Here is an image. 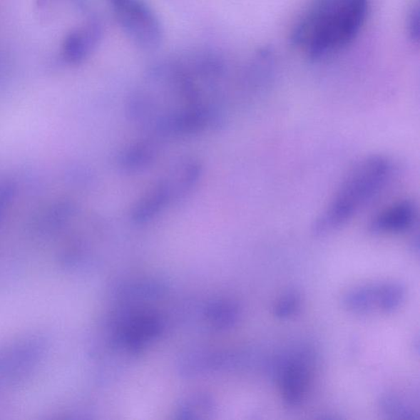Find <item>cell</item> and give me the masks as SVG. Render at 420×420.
Segmentation results:
<instances>
[{
	"label": "cell",
	"mask_w": 420,
	"mask_h": 420,
	"mask_svg": "<svg viewBox=\"0 0 420 420\" xmlns=\"http://www.w3.org/2000/svg\"><path fill=\"white\" fill-rule=\"evenodd\" d=\"M302 305V294L297 290H290L277 299L274 307V314L280 319H291L299 313Z\"/></svg>",
	"instance_id": "9a60e30c"
},
{
	"label": "cell",
	"mask_w": 420,
	"mask_h": 420,
	"mask_svg": "<svg viewBox=\"0 0 420 420\" xmlns=\"http://www.w3.org/2000/svg\"><path fill=\"white\" fill-rule=\"evenodd\" d=\"M160 331V322L155 316H136L123 330V340L130 347H138L150 341Z\"/></svg>",
	"instance_id": "8fae6325"
},
{
	"label": "cell",
	"mask_w": 420,
	"mask_h": 420,
	"mask_svg": "<svg viewBox=\"0 0 420 420\" xmlns=\"http://www.w3.org/2000/svg\"><path fill=\"white\" fill-rule=\"evenodd\" d=\"M100 27L90 24L81 30L71 34L64 45V56L69 62L78 63L85 58L87 54L99 39Z\"/></svg>",
	"instance_id": "30bf717a"
},
{
	"label": "cell",
	"mask_w": 420,
	"mask_h": 420,
	"mask_svg": "<svg viewBox=\"0 0 420 420\" xmlns=\"http://www.w3.org/2000/svg\"><path fill=\"white\" fill-rule=\"evenodd\" d=\"M406 297V288L401 282L381 285V313L391 314L401 308Z\"/></svg>",
	"instance_id": "4fadbf2b"
},
{
	"label": "cell",
	"mask_w": 420,
	"mask_h": 420,
	"mask_svg": "<svg viewBox=\"0 0 420 420\" xmlns=\"http://www.w3.org/2000/svg\"><path fill=\"white\" fill-rule=\"evenodd\" d=\"M379 407L386 418L397 420H419L416 409L406 400L394 394H385L379 400Z\"/></svg>",
	"instance_id": "7c38bea8"
},
{
	"label": "cell",
	"mask_w": 420,
	"mask_h": 420,
	"mask_svg": "<svg viewBox=\"0 0 420 420\" xmlns=\"http://www.w3.org/2000/svg\"><path fill=\"white\" fill-rule=\"evenodd\" d=\"M369 9V0H321L294 29V46L313 59L332 56L356 39Z\"/></svg>",
	"instance_id": "6da1fadb"
},
{
	"label": "cell",
	"mask_w": 420,
	"mask_h": 420,
	"mask_svg": "<svg viewBox=\"0 0 420 420\" xmlns=\"http://www.w3.org/2000/svg\"><path fill=\"white\" fill-rule=\"evenodd\" d=\"M123 29L135 43L145 48L160 45L162 30L159 20L143 0H110Z\"/></svg>",
	"instance_id": "277c9868"
},
{
	"label": "cell",
	"mask_w": 420,
	"mask_h": 420,
	"mask_svg": "<svg viewBox=\"0 0 420 420\" xmlns=\"http://www.w3.org/2000/svg\"><path fill=\"white\" fill-rule=\"evenodd\" d=\"M173 200L171 190L166 180H162L136 202L130 217L135 223H145L154 219Z\"/></svg>",
	"instance_id": "8992f818"
},
{
	"label": "cell",
	"mask_w": 420,
	"mask_h": 420,
	"mask_svg": "<svg viewBox=\"0 0 420 420\" xmlns=\"http://www.w3.org/2000/svg\"><path fill=\"white\" fill-rule=\"evenodd\" d=\"M408 29L412 40L419 41V11L417 9L411 11L409 17Z\"/></svg>",
	"instance_id": "2e32d148"
},
{
	"label": "cell",
	"mask_w": 420,
	"mask_h": 420,
	"mask_svg": "<svg viewBox=\"0 0 420 420\" xmlns=\"http://www.w3.org/2000/svg\"><path fill=\"white\" fill-rule=\"evenodd\" d=\"M157 154V147L152 141H138L121 152L118 165L125 172L138 173L150 167L156 160Z\"/></svg>",
	"instance_id": "ba28073f"
},
{
	"label": "cell",
	"mask_w": 420,
	"mask_h": 420,
	"mask_svg": "<svg viewBox=\"0 0 420 420\" xmlns=\"http://www.w3.org/2000/svg\"><path fill=\"white\" fill-rule=\"evenodd\" d=\"M342 304L356 314L381 313V283L358 287L344 294Z\"/></svg>",
	"instance_id": "52a82bcc"
},
{
	"label": "cell",
	"mask_w": 420,
	"mask_h": 420,
	"mask_svg": "<svg viewBox=\"0 0 420 420\" xmlns=\"http://www.w3.org/2000/svg\"><path fill=\"white\" fill-rule=\"evenodd\" d=\"M417 212V207L414 201H397L381 210L371 220L369 232L374 235L406 232L416 225Z\"/></svg>",
	"instance_id": "5b68a950"
},
{
	"label": "cell",
	"mask_w": 420,
	"mask_h": 420,
	"mask_svg": "<svg viewBox=\"0 0 420 420\" xmlns=\"http://www.w3.org/2000/svg\"><path fill=\"white\" fill-rule=\"evenodd\" d=\"M313 357L299 351L278 359L272 368L280 385L282 400L288 408H297L307 399L311 381Z\"/></svg>",
	"instance_id": "3957f363"
},
{
	"label": "cell",
	"mask_w": 420,
	"mask_h": 420,
	"mask_svg": "<svg viewBox=\"0 0 420 420\" xmlns=\"http://www.w3.org/2000/svg\"><path fill=\"white\" fill-rule=\"evenodd\" d=\"M389 157L371 155L354 165L334 198L312 225L313 235L323 237L340 230L389 185L394 174Z\"/></svg>",
	"instance_id": "7a4b0ae2"
},
{
	"label": "cell",
	"mask_w": 420,
	"mask_h": 420,
	"mask_svg": "<svg viewBox=\"0 0 420 420\" xmlns=\"http://www.w3.org/2000/svg\"><path fill=\"white\" fill-rule=\"evenodd\" d=\"M240 308L232 302H221L212 305L209 310V317L217 328H232L237 323L240 318Z\"/></svg>",
	"instance_id": "5bb4252c"
},
{
	"label": "cell",
	"mask_w": 420,
	"mask_h": 420,
	"mask_svg": "<svg viewBox=\"0 0 420 420\" xmlns=\"http://www.w3.org/2000/svg\"><path fill=\"white\" fill-rule=\"evenodd\" d=\"M201 173L200 163L193 159L183 161L177 166L173 174L166 179L173 200L182 198L189 193L199 182Z\"/></svg>",
	"instance_id": "9c48e42d"
}]
</instances>
